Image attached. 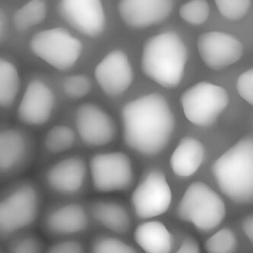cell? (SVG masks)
Listing matches in <instances>:
<instances>
[{
	"label": "cell",
	"instance_id": "obj_10",
	"mask_svg": "<svg viewBox=\"0 0 253 253\" xmlns=\"http://www.w3.org/2000/svg\"><path fill=\"white\" fill-rule=\"evenodd\" d=\"M171 197V188L165 174L161 170L153 169L133 191L131 203L138 218L150 219L168 211Z\"/></svg>",
	"mask_w": 253,
	"mask_h": 253
},
{
	"label": "cell",
	"instance_id": "obj_15",
	"mask_svg": "<svg viewBox=\"0 0 253 253\" xmlns=\"http://www.w3.org/2000/svg\"><path fill=\"white\" fill-rule=\"evenodd\" d=\"M95 78L106 95H122L134 81V71L126 54L119 49L108 53L97 64Z\"/></svg>",
	"mask_w": 253,
	"mask_h": 253
},
{
	"label": "cell",
	"instance_id": "obj_3",
	"mask_svg": "<svg viewBox=\"0 0 253 253\" xmlns=\"http://www.w3.org/2000/svg\"><path fill=\"white\" fill-rule=\"evenodd\" d=\"M211 172L221 192L240 205L253 199V140H239L211 166Z\"/></svg>",
	"mask_w": 253,
	"mask_h": 253
},
{
	"label": "cell",
	"instance_id": "obj_20",
	"mask_svg": "<svg viewBox=\"0 0 253 253\" xmlns=\"http://www.w3.org/2000/svg\"><path fill=\"white\" fill-rule=\"evenodd\" d=\"M133 239L145 253H170L173 237L165 224L158 221H148L138 224Z\"/></svg>",
	"mask_w": 253,
	"mask_h": 253
},
{
	"label": "cell",
	"instance_id": "obj_33",
	"mask_svg": "<svg viewBox=\"0 0 253 253\" xmlns=\"http://www.w3.org/2000/svg\"><path fill=\"white\" fill-rule=\"evenodd\" d=\"M176 253H201L198 241L192 237L184 239Z\"/></svg>",
	"mask_w": 253,
	"mask_h": 253
},
{
	"label": "cell",
	"instance_id": "obj_19",
	"mask_svg": "<svg viewBox=\"0 0 253 253\" xmlns=\"http://www.w3.org/2000/svg\"><path fill=\"white\" fill-rule=\"evenodd\" d=\"M204 155L205 148L201 141L193 137H184L170 157V167L178 176H191L201 167Z\"/></svg>",
	"mask_w": 253,
	"mask_h": 253
},
{
	"label": "cell",
	"instance_id": "obj_13",
	"mask_svg": "<svg viewBox=\"0 0 253 253\" xmlns=\"http://www.w3.org/2000/svg\"><path fill=\"white\" fill-rule=\"evenodd\" d=\"M197 49L206 65L214 71H221L242 58L244 45L234 36L211 31L197 39Z\"/></svg>",
	"mask_w": 253,
	"mask_h": 253
},
{
	"label": "cell",
	"instance_id": "obj_9",
	"mask_svg": "<svg viewBox=\"0 0 253 253\" xmlns=\"http://www.w3.org/2000/svg\"><path fill=\"white\" fill-rule=\"evenodd\" d=\"M89 169L93 188L98 192L126 191L134 181L131 160L120 151L93 156Z\"/></svg>",
	"mask_w": 253,
	"mask_h": 253
},
{
	"label": "cell",
	"instance_id": "obj_25",
	"mask_svg": "<svg viewBox=\"0 0 253 253\" xmlns=\"http://www.w3.org/2000/svg\"><path fill=\"white\" fill-rule=\"evenodd\" d=\"M75 138V132L69 126L58 124L45 133L44 147L50 154H64L74 147Z\"/></svg>",
	"mask_w": 253,
	"mask_h": 253
},
{
	"label": "cell",
	"instance_id": "obj_28",
	"mask_svg": "<svg viewBox=\"0 0 253 253\" xmlns=\"http://www.w3.org/2000/svg\"><path fill=\"white\" fill-rule=\"evenodd\" d=\"M91 82L90 79L82 74H76L66 77L63 81L62 88L68 98L79 100L84 98L91 91Z\"/></svg>",
	"mask_w": 253,
	"mask_h": 253
},
{
	"label": "cell",
	"instance_id": "obj_4",
	"mask_svg": "<svg viewBox=\"0 0 253 253\" xmlns=\"http://www.w3.org/2000/svg\"><path fill=\"white\" fill-rule=\"evenodd\" d=\"M43 197L34 183L23 181L0 193V241L36 229L44 210Z\"/></svg>",
	"mask_w": 253,
	"mask_h": 253
},
{
	"label": "cell",
	"instance_id": "obj_2",
	"mask_svg": "<svg viewBox=\"0 0 253 253\" xmlns=\"http://www.w3.org/2000/svg\"><path fill=\"white\" fill-rule=\"evenodd\" d=\"M188 59V48L172 31L150 37L143 47L141 67L144 75L166 88L178 86Z\"/></svg>",
	"mask_w": 253,
	"mask_h": 253
},
{
	"label": "cell",
	"instance_id": "obj_34",
	"mask_svg": "<svg viewBox=\"0 0 253 253\" xmlns=\"http://www.w3.org/2000/svg\"><path fill=\"white\" fill-rule=\"evenodd\" d=\"M242 229L250 242H253V215H248L242 221Z\"/></svg>",
	"mask_w": 253,
	"mask_h": 253
},
{
	"label": "cell",
	"instance_id": "obj_8",
	"mask_svg": "<svg viewBox=\"0 0 253 253\" xmlns=\"http://www.w3.org/2000/svg\"><path fill=\"white\" fill-rule=\"evenodd\" d=\"M89 211L76 201H66L44 207L37 229L47 241L79 238L88 229Z\"/></svg>",
	"mask_w": 253,
	"mask_h": 253
},
{
	"label": "cell",
	"instance_id": "obj_27",
	"mask_svg": "<svg viewBox=\"0 0 253 253\" xmlns=\"http://www.w3.org/2000/svg\"><path fill=\"white\" fill-rule=\"evenodd\" d=\"M210 14V5L207 0H191L181 5L179 9L180 17L191 25L204 24Z\"/></svg>",
	"mask_w": 253,
	"mask_h": 253
},
{
	"label": "cell",
	"instance_id": "obj_12",
	"mask_svg": "<svg viewBox=\"0 0 253 253\" xmlns=\"http://www.w3.org/2000/svg\"><path fill=\"white\" fill-rule=\"evenodd\" d=\"M76 129L83 142L90 147H101L115 138L117 127L111 116L94 103H84L74 117Z\"/></svg>",
	"mask_w": 253,
	"mask_h": 253
},
{
	"label": "cell",
	"instance_id": "obj_29",
	"mask_svg": "<svg viewBox=\"0 0 253 253\" xmlns=\"http://www.w3.org/2000/svg\"><path fill=\"white\" fill-rule=\"evenodd\" d=\"M90 253H138L131 246L120 239L101 236L92 241Z\"/></svg>",
	"mask_w": 253,
	"mask_h": 253
},
{
	"label": "cell",
	"instance_id": "obj_17",
	"mask_svg": "<svg viewBox=\"0 0 253 253\" xmlns=\"http://www.w3.org/2000/svg\"><path fill=\"white\" fill-rule=\"evenodd\" d=\"M173 0H121L118 11L124 22L135 29H144L165 21Z\"/></svg>",
	"mask_w": 253,
	"mask_h": 253
},
{
	"label": "cell",
	"instance_id": "obj_32",
	"mask_svg": "<svg viewBox=\"0 0 253 253\" xmlns=\"http://www.w3.org/2000/svg\"><path fill=\"white\" fill-rule=\"evenodd\" d=\"M237 89L239 95L249 104H253V70L243 73L237 79Z\"/></svg>",
	"mask_w": 253,
	"mask_h": 253
},
{
	"label": "cell",
	"instance_id": "obj_1",
	"mask_svg": "<svg viewBox=\"0 0 253 253\" xmlns=\"http://www.w3.org/2000/svg\"><path fill=\"white\" fill-rule=\"evenodd\" d=\"M124 142L138 154L154 157L169 143L175 118L165 97L151 93L127 102L121 111Z\"/></svg>",
	"mask_w": 253,
	"mask_h": 253
},
{
	"label": "cell",
	"instance_id": "obj_30",
	"mask_svg": "<svg viewBox=\"0 0 253 253\" xmlns=\"http://www.w3.org/2000/svg\"><path fill=\"white\" fill-rule=\"evenodd\" d=\"M224 18L230 21H239L245 17L250 10L251 0H214Z\"/></svg>",
	"mask_w": 253,
	"mask_h": 253
},
{
	"label": "cell",
	"instance_id": "obj_11",
	"mask_svg": "<svg viewBox=\"0 0 253 253\" xmlns=\"http://www.w3.org/2000/svg\"><path fill=\"white\" fill-rule=\"evenodd\" d=\"M56 96L45 81L34 79L26 86L17 108V118L28 126H42L52 117Z\"/></svg>",
	"mask_w": 253,
	"mask_h": 253
},
{
	"label": "cell",
	"instance_id": "obj_7",
	"mask_svg": "<svg viewBox=\"0 0 253 253\" xmlns=\"http://www.w3.org/2000/svg\"><path fill=\"white\" fill-rule=\"evenodd\" d=\"M225 88L208 82L194 84L181 96V104L186 118L199 127L215 124L229 104Z\"/></svg>",
	"mask_w": 253,
	"mask_h": 253
},
{
	"label": "cell",
	"instance_id": "obj_5",
	"mask_svg": "<svg viewBox=\"0 0 253 253\" xmlns=\"http://www.w3.org/2000/svg\"><path fill=\"white\" fill-rule=\"evenodd\" d=\"M176 213L179 219L191 223L200 232L210 233L224 221L226 207L222 198L208 184L195 181L186 189Z\"/></svg>",
	"mask_w": 253,
	"mask_h": 253
},
{
	"label": "cell",
	"instance_id": "obj_21",
	"mask_svg": "<svg viewBox=\"0 0 253 253\" xmlns=\"http://www.w3.org/2000/svg\"><path fill=\"white\" fill-rule=\"evenodd\" d=\"M90 217L106 229L124 234L131 228V218L122 206L111 201H98L89 209Z\"/></svg>",
	"mask_w": 253,
	"mask_h": 253
},
{
	"label": "cell",
	"instance_id": "obj_24",
	"mask_svg": "<svg viewBox=\"0 0 253 253\" xmlns=\"http://www.w3.org/2000/svg\"><path fill=\"white\" fill-rule=\"evenodd\" d=\"M48 241L37 228L21 233L10 239L5 253H45Z\"/></svg>",
	"mask_w": 253,
	"mask_h": 253
},
{
	"label": "cell",
	"instance_id": "obj_14",
	"mask_svg": "<svg viewBox=\"0 0 253 253\" xmlns=\"http://www.w3.org/2000/svg\"><path fill=\"white\" fill-rule=\"evenodd\" d=\"M59 12L71 28L90 38L99 37L105 29L101 0H60Z\"/></svg>",
	"mask_w": 253,
	"mask_h": 253
},
{
	"label": "cell",
	"instance_id": "obj_18",
	"mask_svg": "<svg viewBox=\"0 0 253 253\" xmlns=\"http://www.w3.org/2000/svg\"><path fill=\"white\" fill-rule=\"evenodd\" d=\"M29 156V141L21 130L14 127L0 129V174L19 169Z\"/></svg>",
	"mask_w": 253,
	"mask_h": 253
},
{
	"label": "cell",
	"instance_id": "obj_31",
	"mask_svg": "<svg viewBox=\"0 0 253 253\" xmlns=\"http://www.w3.org/2000/svg\"><path fill=\"white\" fill-rule=\"evenodd\" d=\"M45 253H87V252L81 239L71 238L48 241Z\"/></svg>",
	"mask_w": 253,
	"mask_h": 253
},
{
	"label": "cell",
	"instance_id": "obj_35",
	"mask_svg": "<svg viewBox=\"0 0 253 253\" xmlns=\"http://www.w3.org/2000/svg\"><path fill=\"white\" fill-rule=\"evenodd\" d=\"M5 21H4L2 14L0 12V42L2 41V38H3L4 34H5Z\"/></svg>",
	"mask_w": 253,
	"mask_h": 253
},
{
	"label": "cell",
	"instance_id": "obj_6",
	"mask_svg": "<svg viewBox=\"0 0 253 253\" xmlns=\"http://www.w3.org/2000/svg\"><path fill=\"white\" fill-rule=\"evenodd\" d=\"M33 54L58 71L74 68L82 55L84 45L79 39L64 28L40 31L30 41Z\"/></svg>",
	"mask_w": 253,
	"mask_h": 253
},
{
	"label": "cell",
	"instance_id": "obj_22",
	"mask_svg": "<svg viewBox=\"0 0 253 253\" xmlns=\"http://www.w3.org/2000/svg\"><path fill=\"white\" fill-rule=\"evenodd\" d=\"M21 88L18 68L14 63L0 58V108H11L18 99Z\"/></svg>",
	"mask_w": 253,
	"mask_h": 253
},
{
	"label": "cell",
	"instance_id": "obj_26",
	"mask_svg": "<svg viewBox=\"0 0 253 253\" xmlns=\"http://www.w3.org/2000/svg\"><path fill=\"white\" fill-rule=\"evenodd\" d=\"M238 247L237 236L230 228H221L206 241L207 253H236Z\"/></svg>",
	"mask_w": 253,
	"mask_h": 253
},
{
	"label": "cell",
	"instance_id": "obj_23",
	"mask_svg": "<svg viewBox=\"0 0 253 253\" xmlns=\"http://www.w3.org/2000/svg\"><path fill=\"white\" fill-rule=\"evenodd\" d=\"M48 5L46 0H30L15 11L12 22L18 31H28L46 18Z\"/></svg>",
	"mask_w": 253,
	"mask_h": 253
},
{
	"label": "cell",
	"instance_id": "obj_36",
	"mask_svg": "<svg viewBox=\"0 0 253 253\" xmlns=\"http://www.w3.org/2000/svg\"><path fill=\"white\" fill-rule=\"evenodd\" d=\"M0 253H5V245L2 241H0Z\"/></svg>",
	"mask_w": 253,
	"mask_h": 253
},
{
	"label": "cell",
	"instance_id": "obj_16",
	"mask_svg": "<svg viewBox=\"0 0 253 253\" xmlns=\"http://www.w3.org/2000/svg\"><path fill=\"white\" fill-rule=\"evenodd\" d=\"M85 161L79 156L65 157L52 164L47 170V187L56 195L66 198L77 195L84 187L86 178Z\"/></svg>",
	"mask_w": 253,
	"mask_h": 253
}]
</instances>
